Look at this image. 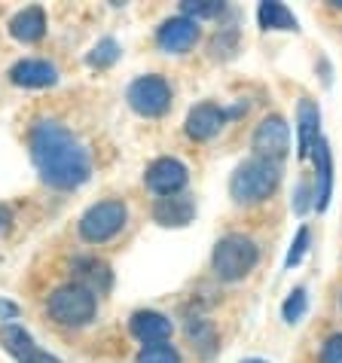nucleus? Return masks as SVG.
<instances>
[{"label": "nucleus", "instance_id": "obj_1", "mask_svg": "<svg viewBox=\"0 0 342 363\" xmlns=\"http://www.w3.org/2000/svg\"><path fill=\"white\" fill-rule=\"evenodd\" d=\"M31 159L43 184L55 189H74L89 180V153L83 144L55 119H40L31 128Z\"/></svg>", "mask_w": 342, "mask_h": 363}, {"label": "nucleus", "instance_id": "obj_2", "mask_svg": "<svg viewBox=\"0 0 342 363\" xmlns=\"http://www.w3.org/2000/svg\"><path fill=\"white\" fill-rule=\"evenodd\" d=\"M278 180H281V165L275 159L254 156L236 168L233 180H229V193H233L238 205H257V201L275 193Z\"/></svg>", "mask_w": 342, "mask_h": 363}, {"label": "nucleus", "instance_id": "obj_3", "mask_svg": "<svg viewBox=\"0 0 342 363\" xmlns=\"http://www.w3.org/2000/svg\"><path fill=\"white\" fill-rule=\"evenodd\" d=\"M257 245L245 235H226L217 241L214 257H211V266H214V275L220 281H241L250 269L257 266Z\"/></svg>", "mask_w": 342, "mask_h": 363}, {"label": "nucleus", "instance_id": "obj_4", "mask_svg": "<svg viewBox=\"0 0 342 363\" xmlns=\"http://www.w3.org/2000/svg\"><path fill=\"white\" fill-rule=\"evenodd\" d=\"M46 308H49V315H53V320H58V324L83 327L95 318L98 302H95V294L86 284H65L49 296Z\"/></svg>", "mask_w": 342, "mask_h": 363}, {"label": "nucleus", "instance_id": "obj_5", "mask_svg": "<svg viewBox=\"0 0 342 363\" xmlns=\"http://www.w3.org/2000/svg\"><path fill=\"white\" fill-rule=\"evenodd\" d=\"M126 220H128L126 201H119V199L98 201V205H92L79 217V235L86 241H92V245H101V241L114 238L126 226Z\"/></svg>", "mask_w": 342, "mask_h": 363}, {"label": "nucleus", "instance_id": "obj_6", "mask_svg": "<svg viewBox=\"0 0 342 363\" xmlns=\"http://www.w3.org/2000/svg\"><path fill=\"white\" fill-rule=\"evenodd\" d=\"M128 104H132L135 113L140 116H162L168 104H171V86L165 83L162 77L147 74L138 77L132 86H128Z\"/></svg>", "mask_w": 342, "mask_h": 363}, {"label": "nucleus", "instance_id": "obj_7", "mask_svg": "<svg viewBox=\"0 0 342 363\" xmlns=\"http://www.w3.org/2000/svg\"><path fill=\"white\" fill-rule=\"evenodd\" d=\"M287 147H290V128L287 123L281 116H266L263 123L257 125V132H254V150H257V156H263V159H278L287 153Z\"/></svg>", "mask_w": 342, "mask_h": 363}, {"label": "nucleus", "instance_id": "obj_8", "mask_svg": "<svg viewBox=\"0 0 342 363\" xmlns=\"http://www.w3.org/2000/svg\"><path fill=\"white\" fill-rule=\"evenodd\" d=\"M144 180H147V186L153 189L156 196H177L180 189H184V184H187V168L177 162V159H156L153 165L147 168V174H144Z\"/></svg>", "mask_w": 342, "mask_h": 363}, {"label": "nucleus", "instance_id": "obj_9", "mask_svg": "<svg viewBox=\"0 0 342 363\" xmlns=\"http://www.w3.org/2000/svg\"><path fill=\"white\" fill-rule=\"evenodd\" d=\"M0 342H4V348L9 351L13 357H18L22 363H58L53 354H46V351H40L34 345L31 333L18 324H6L0 327Z\"/></svg>", "mask_w": 342, "mask_h": 363}, {"label": "nucleus", "instance_id": "obj_10", "mask_svg": "<svg viewBox=\"0 0 342 363\" xmlns=\"http://www.w3.org/2000/svg\"><path fill=\"white\" fill-rule=\"evenodd\" d=\"M199 40V22L187 16H175L162 22V28L156 31V43L165 49V52H187Z\"/></svg>", "mask_w": 342, "mask_h": 363}, {"label": "nucleus", "instance_id": "obj_11", "mask_svg": "<svg viewBox=\"0 0 342 363\" xmlns=\"http://www.w3.org/2000/svg\"><path fill=\"white\" fill-rule=\"evenodd\" d=\"M9 79L25 89H43V86H55L58 70L49 62H40V58H22V62L9 67Z\"/></svg>", "mask_w": 342, "mask_h": 363}, {"label": "nucleus", "instance_id": "obj_12", "mask_svg": "<svg viewBox=\"0 0 342 363\" xmlns=\"http://www.w3.org/2000/svg\"><path fill=\"white\" fill-rule=\"evenodd\" d=\"M226 123V113L220 110L217 104H211V101H205V104H199L189 110V116H187V135L193 138V140H208V138H214L220 128H224Z\"/></svg>", "mask_w": 342, "mask_h": 363}, {"label": "nucleus", "instance_id": "obj_13", "mask_svg": "<svg viewBox=\"0 0 342 363\" xmlns=\"http://www.w3.org/2000/svg\"><path fill=\"white\" fill-rule=\"evenodd\" d=\"M132 333L140 342H147V345H162L171 336V320L165 315H159V311H135Z\"/></svg>", "mask_w": 342, "mask_h": 363}, {"label": "nucleus", "instance_id": "obj_14", "mask_svg": "<svg viewBox=\"0 0 342 363\" xmlns=\"http://www.w3.org/2000/svg\"><path fill=\"white\" fill-rule=\"evenodd\" d=\"M196 214V205L189 196H168V199H159L156 208H153V217L156 223L162 226H187Z\"/></svg>", "mask_w": 342, "mask_h": 363}, {"label": "nucleus", "instance_id": "obj_15", "mask_svg": "<svg viewBox=\"0 0 342 363\" xmlns=\"http://www.w3.org/2000/svg\"><path fill=\"white\" fill-rule=\"evenodd\" d=\"M9 31H13L16 40H22V43H34V40H40L46 31V13L40 6H28L18 16H13Z\"/></svg>", "mask_w": 342, "mask_h": 363}, {"label": "nucleus", "instance_id": "obj_16", "mask_svg": "<svg viewBox=\"0 0 342 363\" xmlns=\"http://www.w3.org/2000/svg\"><path fill=\"white\" fill-rule=\"evenodd\" d=\"M297 125H299V159H306L321 140L318 138V107L311 101H299Z\"/></svg>", "mask_w": 342, "mask_h": 363}, {"label": "nucleus", "instance_id": "obj_17", "mask_svg": "<svg viewBox=\"0 0 342 363\" xmlns=\"http://www.w3.org/2000/svg\"><path fill=\"white\" fill-rule=\"evenodd\" d=\"M315 150H318L315 153V159H318V211H324L330 201V189H333V165H330L327 140H318Z\"/></svg>", "mask_w": 342, "mask_h": 363}, {"label": "nucleus", "instance_id": "obj_18", "mask_svg": "<svg viewBox=\"0 0 342 363\" xmlns=\"http://www.w3.org/2000/svg\"><path fill=\"white\" fill-rule=\"evenodd\" d=\"M260 25L263 28H275V31H294L297 18L285 4H260Z\"/></svg>", "mask_w": 342, "mask_h": 363}, {"label": "nucleus", "instance_id": "obj_19", "mask_svg": "<svg viewBox=\"0 0 342 363\" xmlns=\"http://www.w3.org/2000/svg\"><path fill=\"white\" fill-rule=\"evenodd\" d=\"M138 363H180V354L171 345H144L138 354Z\"/></svg>", "mask_w": 342, "mask_h": 363}, {"label": "nucleus", "instance_id": "obj_20", "mask_svg": "<svg viewBox=\"0 0 342 363\" xmlns=\"http://www.w3.org/2000/svg\"><path fill=\"white\" fill-rule=\"evenodd\" d=\"M116 58H119L116 40H101V43L92 49V55H89V65L92 67H107V65H114Z\"/></svg>", "mask_w": 342, "mask_h": 363}, {"label": "nucleus", "instance_id": "obj_21", "mask_svg": "<svg viewBox=\"0 0 342 363\" xmlns=\"http://www.w3.org/2000/svg\"><path fill=\"white\" fill-rule=\"evenodd\" d=\"M220 9H224V4H217V0H199V4H196V0H187V4H184V16H187V18L193 16V22H196V18H211V16H217Z\"/></svg>", "mask_w": 342, "mask_h": 363}, {"label": "nucleus", "instance_id": "obj_22", "mask_svg": "<svg viewBox=\"0 0 342 363\" xmlns=\"http://www.w3.org/2000/svg\"><path fill=\"white\" fill-rule=\"evenodd\" d=\"M189 339L196 342V345H202V354H211V345H214V333H211V327L205 324V320H196V324H189Z\"/></svg>", "mask_w": 342, "mask_h": 363}, {"label": "nucleus", "instance_id": "obj_23", "mask_svg": "<svg viewBox=\"0 0 342 363\" xmlns=\"http://www.w3.org/2000/svg\"><path fill=\"white\" fill-rule=\"evenodd\" d=\"M306 311V290L299 287V290H294L290 294V299L285 302V320H297L299 315Z\"/></svg>", "mask_w": 342, "mask_h": 363}, {"label": "nucleus", "instance_id": "obj_24", "mask_svg": "<svg viewBox=\"0 0 342 363\" xmlns=\"http://www.w3.org/2000/svg\"><path fill=\"white\" fill-rule=\"evenodd\" d=\"M321 363H342V333L330 336L321 348Z\"/></svg>", "mask_w": 342, "mask_h": 363}, {"label": "nucleus", "instance_id": "obj_25", "mask_svg": "<svg viewBox=\"0 0 342 363\" xmlns=\"http://www.w3.org/2000/svg\"><path fill=\"white\" fill-rule=\"evenodd\" d=\"M306 247H309V229L303 226L297 232V241L290 245V254H287V269H294L299 259H303V254H306Z\"/></svg>", "mask_w": 342, "mask_h": 363}, {"label": "nucleus", "instance_id": "obj_26", "mask_svg": "<svg viewBox=\"0 0 342 363\" xmlns=\"http://www.w3.org/2000/svg\"><path fill=\"white\" fill-rule=\"evenodd\" d=\"M9 226H13V214L6 208H0V235H6Z\"/></svg>", "mask_w": 342, "mask_h": 363}, {"label": "nucleus", "instance_id": "obj_27", "mask_svg": "<svg viewBox=\"0 0 342 363\" xmlns=\"http://www.w3.org/2000/svg\"><path fill=\"white\" fill-rule=\"evenodd\" d=\"M245 363H266V360H245Z\"/></svg>", "mask_w": 342, "mask_h": 363}]
</instances>
